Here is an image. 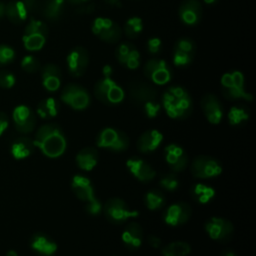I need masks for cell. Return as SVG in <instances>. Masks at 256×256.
<instances>
[{"label": "cell", "mask_w": 256, "mask_h": 256, "mask_svg": "<svg viewBox=\"0 0 256 256\" xmlns=\"http://www.w3.org/2000/svg\"><path fill=\"white\" fill-rule=\"evenodd\" d=\"M191 252V246L185 241H173L161 249L162 256H187Z\"/></svg>", "instance_id": "35"}, {"label": "cell", "mask_w": 256, "mask_h": 256, "mask_svg": "<svg viewBox=\"0 0 256 256\" xmlns=\"http://www.w3.org/2000/svg\"><path fill=\"white\" fill-rule=\"evenodd\" d=\"M102 211L106 219L114 224H121L126 222L129 218L137 217L139 215L137 210H132L129 205L121 198L113 197L106 201Z\"/></svg>", "instance_id": "7"}, {"label": "cell", "mask_w": 256, "mask_h": 256, "mask_svg": "<svg viewBox=\"0 0 256 256\" xmlns=\"http://www.w3.org/2000/svg\"><path fill=\"white\" fill-rule=\"evenodd\" d=\"M96 145L99 148H105L114 152L125 151L129 146L128 135L116 128H103L96 137Z\"/></svg>", "instance_id": "6"}, {"label": "cell", "mask_w": 256, "mask_h": 256, "mask_svg": "<svg viewBox=\"0 0 256 256\" xmlns=\"http://www.w3.org/2000/svg\"><path fill=\"white\" fill-rule=\"evenodd\" d=\"M201 109L205 118L213 125L219 124L224 116V108L218 97L212 93L205 94L201 99Z\"/></svg>", "instance_id": "18"}, {"label": "cell", "mask_w": 256, "mask_h": 256, "mask_svg": "<svg viewBox=\"0 0 256 256\" xmlns=\"http://www.w3.org/2000/svg\"><path fill=\"white\" fill-rule=\"evenodd\" d=\"M98 151L93 147H85L81 149L75 157L76 165L83 171H91L98 163Z\"/></svg>", "instance_id": "31"}, {"label": "cell", "mask_w": 256, "mask_h": 256, "mask_svg": "<svg viewBox=\"0 0 256 256\" xmlns=\"http://www.w3.org/2000/svg\"><path fill=\"white\" fill-rule=\"evenodd\" d=\"M128 97L136 105L142 107L146 103L157 101L158 91L148 82L142 80H132L127 85Z\"/></svg>", "instance_id": "9"}, {"label": "cell", "mask_w": 256, "mask_h": 256, "mask_svg": "<svg viewBox=\"0 0 256 256\" xmlns=\"http://www.w3.org/2000/svg\"><path fill=\"white\" fill-rule=\"evenodd\" d=\"M143 72L147 79L157 85H164L168 83L173 76L172 69L168 63L159 58H152L148 60L143 67Z\"/></svg>", "instance_id": "12"}, {"label": "cell", "mask_w": 256, "mask_h": 256, "mask_svg": "<svg viewBox=\"0 0 256 256\" xmlns=\"http://www.w3.org/2000/svg\"><path fill=\"white\" fill-rule=\"evenodd\" d=\"M192 215V208L186 202H175L169 205L163 212L162 218L165 224L175 227L186 223Z\"/></svg>", "instance_id": "16"}, {"label": "cell", "mask_w": 256, "mask_h": 256, "mask_svg": "<svg viewBox=\"0 0 256 256\" xmlns=\"http://www.w3.org/2000/svg\"><path fill=\"white\" fill-rule=\"evenodd\" d=\"M15 58V51L11 46L0 44V67L8 65L13 62Z\"/></svg>", "instance_id": "40"}, {"label": "cell", "mask_w": 256, "mask_h": 256, "mask_svg": "<svg viewBox=\"0 0 256 256\" xmlns=\"http://www.w3.org/2000/svg\"><path fill=\"white\" fill-rule=\"evenodd\" d=\"M143 238H144L143 228L136 221L129 222L124 228L121 235L123 244L130 250L138 249L143 242Z\"/></svg>", "instance_id": "25"}, {"label": "cell", "mask_w": 256, "mask_h": 256, "mask_svg": "<svg viewBox=\"0 0 256 256\" xmlns=\"http://www.w3.org/2000/svg\"><path fill=\"white\" fill-rule=\"evenodd\" d=\"M92 32L104 42L117 43L122 36L121 27L109 18L97 17L92 23Z\"/></svg>", "instance_id": "11"}, {"label": "cell", "mask_w": 256, "mask_h": 256, "mask_svg": "<svg viewBox=\"0 0 256 256\" xmlns=\"http://www.w3.org/2000/svg\"><path fill=\"white\" fill-rule=\"evenodd\" d=\"M21 67L27 73H35L41 69V63L35 56L26 55L21 60Z\"/></svg>", "instance_id": "39"}, {"label": "cell", "mask_w": 256, "mask_h": 256, "mask_svg": "<svg viewBox=\"0 0 256 256\" xmlns=\"http://www.w3.org/2000/svg\"><path fill=\"white\" fill-rule=\"evenodd\" d=\"M159 184L163 189L169 192H173L177 190L179 187V178L176 175V173H174L173 171L169 173H165L161 175L159 179Z\"/></svg>", "instance_id": "38"}, {"label": "cell", "mask_w": 256, "mask_h": 256, "mask_svg": "<svg viewBox=\"0 0 256 256\" xmlns=\"http://www.w3.org/2000/svg\"><path fill=\"white\" fill-rule=\"evenodd\" d=\"M204 2L206 4H208V5H214V4H216L218 2V0H204Z\"/></svg>", "instance_id": "53"}, {"label": "cell", "mask_w": 256, "mask_h": 256, "mask_svg": "<svg viewBox=\"0 0 256 256\" xmlns=\"http://www.w3.org/2000/svg\"><path fill=\"white\" fill-rule=\"evenodd\" d=\"M107 5L109 6H112V7H116V8H119L121 7L122 3H121V0H103Z\"/></svg>", "instance_id": "49"}, {"label": "cell", "mask_w": 256, "mask_h": 256, "mask_svg": "<svg viewBox=\"0 0 256 256\" xmlns=\"http://www.w3.org/2000/svg\"><path fill=\"white\" fill-rule=\"evenodd\" d=\"M147 242H148V244H149L152 248H155V249L160 248V247H161V244H162L161 239H160L158 236H156V235H150V236H148Z\"/></svg>", "instance_id": "46"}, {"label": "cell", "mask_w": 256, "mask_h": 256, "mask_svg": "<svg viewBox=\"0 0 256 256\" xmlns=\"http://www.w3.org/2000/svg\"><path fill=\"white\" fill-rule=\"evenodd\" d=\"M220 256H238L233 250H231V249H226V250H224L222 253H221V255Z\"/></svg>", "instance_id": "52"}, {"label": "cell", "mask_w": 256, "mask_h": 256, "mask_svg": "<svg viewBox=\"0 0 256 256\" xmlns=\"http://www.w3.org/2000/svg\"><path fill=\"white\" fill-rule=\"evenodd\" d=\"M49 29L46 23L41 20L31 18L23 33V45L29 51H38L45 45Z\"/></svg>", "instance_id": "4"}, {"label": "cell", "mask_w": 256, "mask_h": 256, "mask_svg": "<svg viewBox=\"0 0 256 256\" xmlns=\"http://www.w3.org/2000/svg\"><path fill=\"white\" fill-rule=\"evenodd\" d=\"M146 47H147V51L151 54V55H157L161 52V49H162V42H161V39L160 38H157V37H153V38H150L148 39L147 41V44H146Z\"/></svg>", "instance_id": "44"}, {"label": "cell", "mask_w": 256, "mask_h": 256, "mask_svg": "<svg viewBox=\"0 0 256 256\" xmlns=\"http://www.w3.org/2000/svg\"><path fill=\"white\" fill-rule=\"evenodd\" d=\"M250 118V111L247 106L243 104H238L232 106L227 114L228 123L231 126L238 127L245 124Z\"/></svg>", "instance_id": "33"}, {"label": "cell", "mask_w": 256, "mask_h": 256, "mask_svg": "<svg viewBox=\"0 0 256 256\" xmlns=\"http://www.w3.org/2000/svg\"><path fill=\"white\" fill-rule=\"evenodd\" d=\"M35 149L34 141L26 136H20L11 143L10 151L15 159H24L29 157Z\"/></svg>", "instance_id": "30"}, {"label": "cell", "mask_w": 256, "mask_h": 256, "mask_svg": "<svg viewBox=\"0 0 256 256\" xmlns=\"http://www.w3.org/2000/svg\"><path fill=\"white\" fill-rule=\"evenodd\" d=\"M16 82L15 75L8 70H0V87L9 89L14 86Z\"/></svg>", "instance_id": "41"}, {"label": "cell", "mask_w": 256, "mask_h": 256, "mask_svg": "<svg viewBox=\"0 0 256 256\" xmlns=\"http://www.w3.org/2000/svg\"><path fill=\"white\" fill-rule=\"evenodd\" d=\"M144 25L141 18L134 16L126 20L124 24V33L129 39L137 38L143 31Z\"/></svg>", "instance_id": "37"}, {"label": "cell", "mask_w": 256, "mask_h": 256, "mask_svg": "<svg viewBox=\"0 0 256 256\" xmlns=\"http://www.w3.org/2000/svg\"><path fill=\"white\" fill-rule=\"evenodd\" d=\"M102 72H103L104 77H111L112 73H113V68L110 65H105L102 68Z\"/></svg>", "instance_id": "48"}, {"label": "cell", "mask_w": 256, "mask_h": 256, "mask_svg": "<svg viewBox=\"0 0 256 256\" xmlns=\"http://www.w3.org/2000/svg\"><path fill=\"white\" fill-rule=\"evenodd\" d=\"M31 248L41 256H53L57 251L56 242L48 235L36 233L30 241Z\"/></svg>", "instance_id": "28"}, {"label": "cell", "mask_w": 256, "mask_h": 256, "mask_svg": "<svg viewBox=\"0 0 256 256\" xmlns=\"http://www.w3.org/2000/svg\"><path fill=\"white\" fill-rule=\"evenodd\" d=\"M71 189L75 196L85 203L93 200L96 197L92 182L88 177L81 174H76L72 177Z\"/></svg>", "instance_id": "24"}, {"label": "cell", "mask_w": 256, "mask_h": 256, "mask_svg": "<svg viewBox=\"0 0 256 256\" xmlns=\"http://www.w3.org/2000/svg\"><path fill=\"white\" fill-rule=\"evenodd\" d=\"M38 4L35 0H11L6 3L5 16L13 24H21L25 22L30 13L34 12Z\"/></svg>", "instance_id": "14"}, {"label": "cell", "mask_w": 256, "mask_h": 256, "mask_svg": "<svg viewBox=\"0 0 256 256\" xmlns=\"http://www.w3.org/2000/svg\"><path fill=\"white\" fill-rule=\"evenodd\" d=\"M60 110V103L57 99L49 97L41 100L37 105V114L42 119H51L57 116Z\"/></svg>", "instance_id": "34"}, {"label": "cell", "mask_w": 256, "mask_h": 256, "mask_svg": "<svg viewBox=\"0 0 256 256\" xmlns=\"http://www.w3.org/2000/svg\"><path fill=\"white\" fill-rule=\"evenodd\" d=\"M164 159L173 172H181L189 162L186 151L177 143H170L164 148Z\"/></svg>", "instance_id": "19"}, {"label": "cell", "mask_w": 256, "mask_h": 256, "mask_svg": "<svg viewBox=\"0 0 256 256\" xmlns=\"http://www.w3.org/2000/svg\"><path fill=\"white\" fill-rule=\"evenodd\" d=\"M163 141V134L157 129H149L143 132L137 140V149L139 152L148 154L157 150Z\"/></svg>", "instance_id": "26"}, {"label": "cell", "mask_w": 256, "mask_h": 256, "mask_svg": "<svg viewBox=\"0 0 256 256\" xmlns=\"http://www.w3.org/2000/svg\"><path fill=\"white\" fill-rule=\"evenodd\" d=\"M190 195L196 203L205 205L213 200L216 195V191L212 186L199 182L191 186Z\"/></svg>", "instance_id": "32"}, {"label": "cell", "mask_w": 256, "mask_h": 256, "mask_svg": "<svg viewBox=\"0 0 256 256\" xmlns=\"http://www.w3.org/2000/svg\"><path fill=\"white\" fill-rule=\"evenodd\" d=\"M180 20L188 25H197L202 18V5L199 0H183L179 6Z\"/></svg>", "instance_id": "23"}, {"label": "cell", "mask_w": 256, "mask_h": 256, "mask_svg": "<svg viewBox=\"0 0 256 256\" xmlns=\"http://www.w3.org/2000/svg\"><path fill=\"white\" fill-rule=\"evenodd\" d=\"M116 60L127 69H136L140 64V53L137 47L128 41L120 43L115 49Z\"/></svg>", "instance_id": "20"}, {"label": "cell", "mask_w": 256, "mask_h": 256, "mask_svg": "<svg viewBox=\"0 0 256 256\" xmlns=\"http://www.w3.org/2000/svg\"><path fill=\"white\" fill-rule=\"evenodd\" d=\"M166 202V197L161 190L152 189L149 190L144 196V203L147 209L151 211L158 210L164 206Z\"/></svg>", "instance_id": "36"}, {"label": "cell", "mask_w": 256, "mask_h": 256, "mask_svg": "<svg viewBox=\"0 0 256 256\" xmlns=\"http://www.w3.org/2000/svg\"><path fill=\"white\" fill-rule=\"evenodd\" d=\"M8 124H9V120L7 115L3 112H0V137L2 136L4 131L7 129Z\"/></svg>", "instance_id": "47"}, {"label": "cell", "mask_w": 256, "mask_h": 256, "mask_svg": "<svg viewBox=\"0 0 256 256\" xmlns=\"http://www.w3.org/2000/svg\"><path fill=\"white\" fill-rule=\"evenodd\" d=\"M6 256H18V255H17V253L14 250H10V251H8Z\"/></svg>", "instance_id": "54"}, {"label": "cell", "mask_w": 256, "mask_h": 256, "mask_svg": "<svg viewBox=\"0 0 256 256\" xmlns=\"http://www.w3.org/2000/svg\"><path fill=\"white\" fill-rule=\"evenodd\" d=\"M5 10H6V3L3 1H0V18H3L5 16Z\"/></svg>", "instance_id": "51"}, {"label": "cell", "mask_w": 256, "mask_h": 256, "mask_svg": "<svg viewBox=\"0 0 256 256\" xmlns=\"http://www.w3.org/2000/svg\"><path fill=\"white\" fill-rule=\"evenodd\" d=\"M143 109L144 114L148 117V118H155L161 109V105L157 102V101H153V102H149L146 103L145 105H143L141 107Z\"/></svg>", "instance_id": "42"}, {"label": "cell", "mask_w": 256, "mask_h": 256, "mask_svg": "<svg viewBox=\"0 0 256 256\" xmlns=\"http://www.w3.org/2000/svg\"><path fill=\"white\" fill-rule=\"evenodd\" d=\"M94 95L106 105H116L124 99L125 93L111 77H103L94 85Z\"/></svg>", "instance_id": "5"}, {"label": "cell", "mask_w": 256, "mask_h": 256, "mask_svg": "<svg viewBox=\"0 0 256 256\" xmlns=\"http://www.w3.org/2000/svg\"><path fill=\"white\" fill-rule=\"evenodd\" d=\"M60 99L74 110H84L90 104V95L88 91L74 83L67 84L61 91Z\"/></svg>", "instance_id": "10"}, {"label": "cell", "mask_w": 256, "mask_h": 256, "mask_svg": "<svg viewBox=\"0 0 256 256\" xmlns=\"http://www.w3.org/2000/svg\"><path fill=\"white\" fill-rule=\"evenodd\" d=\"M204 229L212 240L227 242L232 238L234 226L232 222L226 218L213 216L207 219L204 224Z\"/></svg>", "instance_id": "13"}, {"label": "cell", "mask_w": 256, "mask_h": 256, "mask_svg": "<svg viewBox=\"0 0 256 256\" xmlns=\"http://www.w3.org/2000/svg\"><path fill=\"white\" fill-rule=\"evenodd\" d=\"M126 167L134 178L143 183H149L157 174L156 170L147 161L138 157L129 158L126 161Z\"/></svg>", "instance_id": "21"}, {"label": "cell", "mask_w": 256, "mask_h": 256, "mask_svg": "<svg viewBox=\"0 0 256 256\" xmlns=\"http://www.w3.org/2000/svg\"><path fill=\"white\" fill-rule=\"evenodd\" d=\"M67 2H69L70 4L72 5H75V6H80V5H83V4H86V3H89L91 0H66Z\"/></svg>", "instance_id": "50"}, {"label": "cell", "mask_w": 256, "mask_h": 256, "mask_svg": "<svg viewBox=\"0 0 256 256\" xmlns=\"http://www.w3.org/2000/svg\"><path fill=\"white\" fill-rule=\"evenodd\" d=\"M35 147L49 158H58L66 150L67 140L61 127L55 123L42 125L33 140Z\"/></svg>", "instance_id": "1"}, {"label": "cell", "mask_w": 256, "mask_h": 256, "mask_svg": "<svg viewBox=\"0 0 256 256\" xmlns=\"http://www.w3.org/2000/svg\"><path fill=\"white\" fill-rule=\"evenodd\" d=\"M65 1L66 0H44L39 7L42 16L50 22L58 21L64 13Z\"/></svg>", "instance_id": "29"}, {"label": "cell", "mask_w": 256, "mask_h": 256, "mask_svg": "<svg viewBox=\"0 0 256 256\" xmlns=\"http://www.w3.org/2000/svg\"><path fill=\"white\" fill-rule=\"evenodd\" d=\"M222 170L223 167L221 162L218 159L207 155L196 156L190 164L191 174L198 179L215 178L222 173Z\"/></svg>", "instance_id": "8"}, {"label": "cell", "mask_w": 256, "mask_h": 256, "mask_svg": "<svg viewBox=\"0 0 256 256\" xmlns=\"http://www.w3.org/2000/svg\"><path fill=\"white\" fill-rule=\"evenodd\" d=\"M66 60L69 74L73 77H80L88 68L89 53L84 47L77 46L69 52Z\"/></svg>", "instance_id": "17"}, {"label": "cell", "mask_w": 256, "mask_h": 256, "mask_svg": "<svg viewBox=\"0 0 256 256\" xmlns=\"http://www.w3.org/2000/svg\"><path fill=\"white\" fill-rule=\"evenodd\" d=\"M41 79L44 88L50 92H54L61 85L62 71L56 64L48 63L41 68Z\"/></svg>", "instance_id": "27"}, {"label": "cell", "mask_w": 256, "mask_h": 256, "mask_svg": "<svg viewBox=\"0 0 256 256\" xmlns=\"http://www.w3.org/2000/svg\"><path fill=\"white\" fill-rule=\"evenodd\" d=\"M85 209L88 212V214H90L92 216H96L102 212L103 205H102L101 201L97 197H95L93 200L85 203Z\"/></svg>", "instance_id": "43"}, {"label": "cell", "mask_w": 256, "mask_h": 256, "mask_svg": "<svg viewBox=\"0 0 256 256\" xmlns=\"http://www.w3.org/2000/svg\"><path fill=\"white\" fill-rule=\"evenodd\" d=\"M221 91L227 100L252 101L253 96L245 90L244 76L240 71H230L221 77Z\"/></svg>", "instance_id": "3"}, {"label": "cell", "mask_w": 256, "mask_h": 256, "mask_svg": "<svg viewBox=\"0 0 256 256\" xmlns=\"http://www.w3.org/2000/svg\"><path fill=\"white\" fill-rule=\"evenodd\" d=\"M196 54V44L193 39L189 37H181L176 40L172 60L177 67H186L192 63Z\"/></svg>", "instance_id": "15"}, {"label": "cell", "mask_w": 256, "mask_h": 256, "mask_svg": "<svg viewBox=\"0 0 256 256\" xmlns=\"http://www.w3.org/2000/svg\"><path fill=\"white\" fill-rule=\"evenodd\" d=\"M162 107L166 114L177 120L186 119L193 110V100L189 92L181 86H170L162 95Z\"/></svg>", "instance_id": "2"}, {"label": "cell", "mask_w": 256, "mask_h": 256, "mask_svg": "<svg viewBox=\"0 0 256 256\" xmlns=\"http://www.w3.org/2000/svg\"><path fill=\"white\" fill-rule=\"evenodd\" d=\"M96 9V4L93 2H89L83 5H80L76 8V13L82 14V15H87V14H92Z\"/></svg>", "instance_id": "45"}, {"label": "cell", "mask_w": 256, "mask_h": 256, "mask_svg": "<svg viewBox=\"0 0 256 256\" xmlns=\"http://www.w3.org/2000/svg\"><path fill=\"white\" fill-rule=\"evenodd\" d=\"M12 117L15 128L19 132L28 134L34 130L36 125V116L29 107L25 105L17 106L13 111Z\"/></svg>", "instance_id": "22"}]
</instances>
